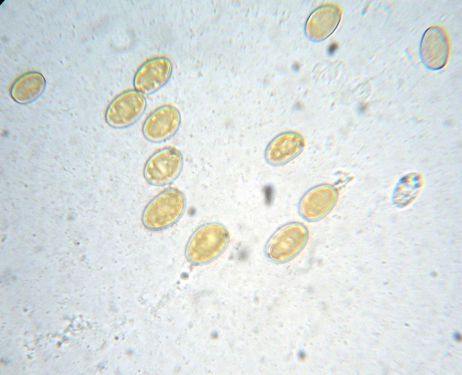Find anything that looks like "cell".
Segmentation results:
<instances>
[{"label":"cell","mask_w":462,"mask_h":375,"mask_svg":"<svg viewBox=\"0 0 462 375\" xmlns=\"http://www.w3.org/2000/svg\"><path fill=\"white\" fill-rule=\"evenodd\" d=\"M338 8L325 6L314 11L307 23V32L314 40H320L329 36L335 29L340 19Z\"/></svg>","instance_id":"cell-9"},{"label":"cell","mask_w":462,"mask_h":375,"mask_svg":"<svg viewBox=\"0 0 462 375\" xmlns=\"http://www.w3.org/2000/svg\"><path fill=\"white\" fill-rule=\"evenodd\" d=\"M229 240L227 229L216 223H207L199 227L189 240L186 253L195 263L209 261L225 249Z\"/></svg>","instance_id":"cell-1"},{"label":"cell","mask_w":462,"mask_h":375,"mask_svg":"<svg viewBox=\"0 0 462 375\" xmlns=\"http://www.w3.org/2000/svg\"><path fill=\"white\" fill-rule=\"evenodd\" d=\"M180 123L178 110L171 106H164L154 111L143 126L145 137L153 142L167 140L177 131Z\"/></svg>","instance_id":"cell-6"},{"label":"cell","mask_w":462,"mask_h":375,"mask_svg":"<svg viewBox=\"0 0 462 375\" xmlns=\"http://www.w3.org/2000/svg\"><path fill=\"white\" fill-rule=\"evenodd\" d=\"M293 140L288 134H282L275 138L267 146L265 157L271 164L279 165L287 161L292 155Z\"/></svg>","instance_id":"cell-12"},{"label":"cell","mask_w":462,"mask_h":375,"mask_svg":"<svg viewBox=\"0 0 462 375\" xmlns=\"http://www.w3.org/2000/svg\"><path fill=\"white\" fill-rule=\"evenodd\" d=\"M45 85V79L41 74L29 72L21 76L15 82L11 88V95L17 102L29 103L42 94Z\"/></svg>","instance_id":"cell-10"},{"label":"cell","mask_w":462,"mask_h":375,"mask_svg":"<svg viewBox=\"0 0 462 375\" xmlns=\"http://www.w3.org/2000/svg\"><path fill=\"white\" fill-rule=\"evenodd\" d=\"M172 70V64L166 58L150 60L144 63L136 73L133 81L134 87L142 93H153L166 83Z\"/></svg>","instance_id":"cell-7"},{"label":"cell","mask_w":462,"mask_h":375,"mask_svg":"<svg viewBox=\"0 0 462 375\" xmlns=\"http://www.w3.org/2000/svg\"><path fill=\"white\" fill-rule=\"evenodd\" d=\"M182 193L176 188H169L153 199L145 208L143 222L148 229L158 230L175 223L185 208Z\"/></svg>","instance_id":"cell-2"},{"label":"cell","mask_w":462,"mask_h":375,"mask_svg":"<svg viewBox=\"0 0 462 375\" xmlns=\"http://www.w3.org/2000/svg\"><path fill=\"white\" fill-rule=\"evenodd\" d=\"M337 48V43L333 42L330 44L328 48V52L331 55L336 50Z\"/></svg>","instance_id":"cell-13"},{"label":"cell","mask_w":462,"mask_h":375,"mask_svg":"<svg viewBox=\"0 0 462 375\" xmlns=\"http://www.w3.org/2000/svg\"><path fill=\"white\" fill-rule=\"evenodd\" d=\"M423 63L429 68L438 70L446 64L449 55V44L445 32L440 27H429L424 32L420 45Z\"/></svg>","instance_id":"cell-8"},{"label":"cell","mask_w":462,"mask_h":375,"mask_svg":"<svg viewBox=\"0 0 462 375\" xmlns=\"http://www.w3.org/2000/svg\"><path fill=\"white\" fill-rule=\"evenodd\" d=\"M182 164V157L178 150L172 147L162 149L147 161L144 169V177L153 185H165L176 178Z\"/></svg>","instance_id":"cell-4"},{"label":"cell","mask_w":462,"mask_h":375,"mask_svg":"<svg viewBox=\"0 0 462 375\" xmlns=\"http://www.w3.org/2000/svg\"><path fill=\"white\" fill-rule=\"evenodd\" d=\"M293 68L295 70H297L299 68V65L298 63H295L293 65Z\"/></svg>","instance_id":"cell-14"},{"label":"cell","mask_w":462,"mask_h":375,"mask_svg":"<svg viewBox=\"0 0 462 375\" xmlns=\"http://www.w3.org/2000/svg\"><path fill=\"white\" fill-rule=\"evenodd\" d=\"M146 103L139 92L130 90L115 98L109 105L106 119L114 128L127 127L136 121L144 112Z\"/></svg>","instance_id":"cell-5"},{"label":"cell","mask_w":462,"mask_h":375,"mask_svg":"<svg viewBox=\"0 0 462 375\" xmlns=\"http://www.w3.org/2000/svg\"><path fill=\"white\" fill-rule=\"evenodd\" d=\"M333 191L328 188H321L308 194L302 202L300 210L307 218L315 219L325 215L331 208L335 201Z\"/></svg>","instance_id":"cell-11"},{"label":"cell","mask_w":462,"mask_h":375,"mask_svg":"<svg viewBox=\"0 0 462 375\" xmlns=\"http://www.w3.org/2000/svg\"><path fill=\"white\" fill-rule=\"evenodd\" d=\"M307 231L303 226L290 224L279 229L268 240L265 252L271 260L280 262L290 258L303 247Z\"/></svg>","instance_id":"cell-3"}]
</instances>
